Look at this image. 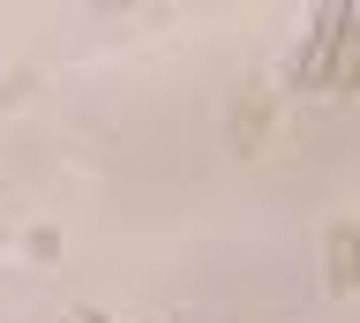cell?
Segmentation results:
<instances>
[{
  "mask_svg": "<svg viewBox=\"0 0 360 323\" xmlns=\"http://www.w3.org/2000/svg\"><path fill=\"white\" fill-rule=\"evenodd\" d=\"M345 30H353V8H345V0H330V8L308 15V38H300V53H292V68H285L292 91H330V68H338Z\"/></svg>",
  "mask_w": 360,
  "mask_h": 323,
  "instance_id": "6da1fadb",
  "label": "cell"
},
{
  "mask_svg": "<svg viewBox=\"0 0 360 323\" xmlns=\"http://www.w3.org/2000/svg\"><path fill=\"white\" fill-rule=\"evenodd\" d=\"M323 286H330L338 300L360 286V226H330L323 233Z\"/></svg>",
  "mask_w": 360,
  "mask_h": 323,
  "instance_id": "7a4b0ae2",
  "label": "cell"
},
{
  "mask_svg": "<svg viewBox=\"0 0 360 323\" xmlns=\"http://www.w3.org/2000/svg\"><path fill=\"white\" fill-rule=\"evenodd\" d=\"M330 91H360V8H353V30H345V46H338Z\"/></svg>",
  "mask_w": 360,
  "mask_h": 323,
  "instance_id": "3957f363",
  "label": "cell"
},
{
  "mask_svg": "<svg viewBox=\"0 0 360 323\" xmlns=\"http://www.w3.org/2000/svg\"><path fill=\"white\" fill-rule=\"evenodd\" d=\"M22 248H30V263H53V255H60V233H45V226H38Z\"/></svg>",
  "mask_w": 360,
  "mask_h": 323,
  "instance_id": "277c9868",
  "label": "cell"
},
{
  "mask_svg": "<svg viewBox=\"0 0 360 323\" xmlns=\"http://www.w3.org/2000/svg\"><path fill=\"white\" fill-rule=\"evenodd\" d=\"M60 323H120V316H105V308H68Z\"/></svg>",
  "mask_w": 360,
  "mask_h": 323,
  "instance_id": "5b68a950",
  "label": "cell"
}]
</instances>
